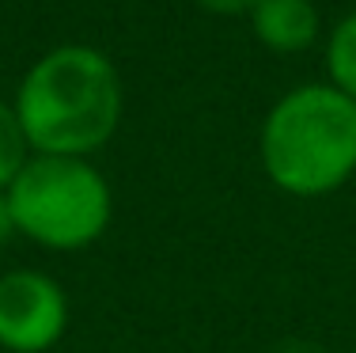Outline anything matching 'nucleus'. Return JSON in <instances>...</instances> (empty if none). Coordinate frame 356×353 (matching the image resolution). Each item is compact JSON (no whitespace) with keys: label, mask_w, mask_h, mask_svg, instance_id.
I'll return each instance as SVG.
<instances>
[{"label":"nucleus","mask_w":356,"mask_h":353,"mask_svg":"<svg viewBox=\"0 0 356 353\" xmlns=\"http://www.w3.org/2000/svg\"><path fill=\"white\" fill-rule=\"evenodd\" d=\"M31 152L95 156L122 125L125 91L118 65L99 46L65 42L23 72L12 95Z\"/></svg>","instance_id":"f257e3e1"},{"label":"nucleus","mask_w":356,"mask_h":353,"mask_svg":"<svg viewBox=\"0 0 356 353\" xmlns=\"http://www.w3.org/2000/svg\"><path fill=\"white\" fill-rule=\"evenodd\" d=\"M258 156L281 194H334L356 175V103L326 80L284 91L261 118Z\"/></svg>","instance_id":"f03ea898"},{"label":"nucleus","mask_w":356,"mask_h":353,"mask_svg":"<svg viewBox=\"0 0 356 353\" xmlns=\"http://www.w3.org/2000/svg\"><path fill=\"white\" fill-rule=\"evenodd\" d=\"M19 235L46 251H83L114 221V190L88 156H42L19 167L8 187Z\"/></svg>","instance_id":"7ed1b4c3"},{"label":"nucleus","mask_w":356,"mask_h":353,"mask_svg":"<svg viewBox=\"0 0 356 353\" xmlns=\"http://www.w3.org/2000/svg\"><path fill=\"white\" fill-rule=\"evenodd\" d=\"M69 331V297L42 270L0 274V350L46 353Z\"/></svg>","instance_id":"20e7f679"},{"label":"nucleus","mask_w":356,"mask_h":353,"mask_svg":"<svg viewBox=\"0 0 356 353\" xmlns=\"http://www.w3.org/2000/svg\"><path fill=\"white\" fill-rule=\"evenodd\" d=\"M247 23L254 42L281 57L303 54L322 38V15L315 0H254Z\"/></svg>","instance_id":"39448f33"},{"label":"nucleus","mask_w":356,"mask_h":353,"mask_svg":"<svg viewBox=\"0 0 356 353\" xmlns=\"http://www.w3.org/2000/svg\"><path fill=\"white\" fill-rule=\"evenodd\" d=\"M322 57H326V84H334L356 103V8L330 27Z\"/></svg>","instance_id":"423d86ee"},{"label":"nucleus","mask_w":356,"mask_h":353,"mask_svg":"<svg viewBox=\"0 0 356 353\" xmlns=\"http://www.w3.org/2000/svg\"><path fill=\"white\" fill-rule=\"evenodd\" d=\"M31 159V145L27 133L19 125L12 99H0V190L12 187V179L19 175V167Z\"/></svg>","instance_id":"0eeeda50"},{"label":"nucleus","mask_w":356,"mask_h":353,"mask_svg":"<svg viewBox=\"0 0 356 353\" xmlns=\"http://www.w3.org/2000/svg\"><path fill=\"white\" fill-rule=\"evenodd\" d=\"M201 12L220 15V19H235V15H247L254 8V0H193Z\"/></svg>","instance_id":"6e6552de"},{"label":"nucleus","mask_w":356,"mask_h":353,"mask_svg":"<svg viewBox=\"0 0 356 353\" xmlns=\"http://www.w3.org/2000/svg\"><path fill=\"white\" fill-rule=\"evenodd\" d=\"M19 235V224H15V213H12V201H8V190H0V247Z\"/></svg>","instance_id":"1a4fd4ad"}]
</instances>
